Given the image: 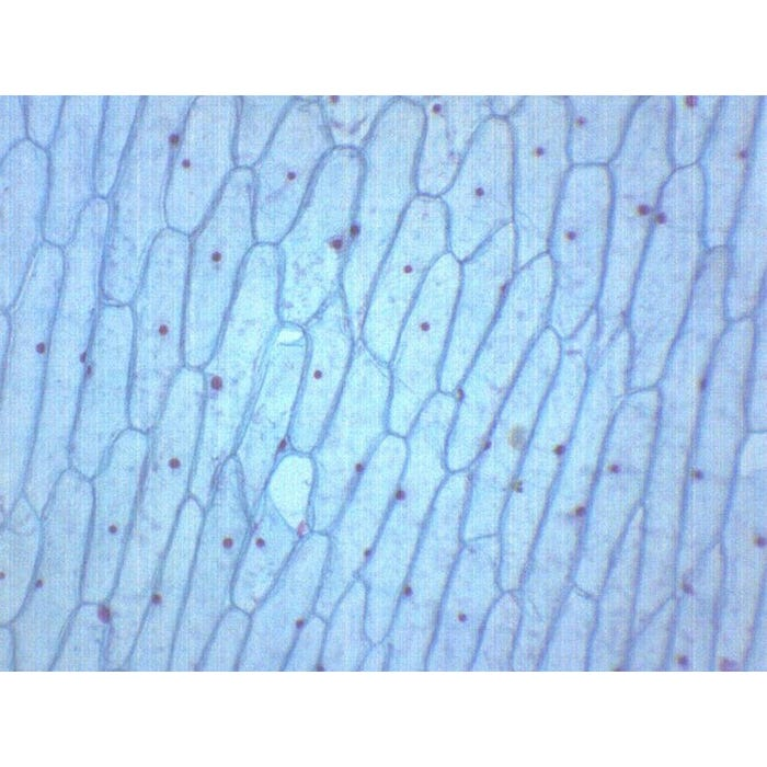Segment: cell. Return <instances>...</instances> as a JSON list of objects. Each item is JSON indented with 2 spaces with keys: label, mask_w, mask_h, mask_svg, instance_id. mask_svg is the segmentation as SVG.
Here are the masks:
<instances>
[{
  "label": "cell",
  "mask_w": 767,
  "mask_h": 767,
  "mask_svg": "<svg viewBox=\"0 0 767 767\" xmlns=\"http://www.w3.org/2000/svg\"><path fill=\"white\" fill-rule=\"evenodd\" d=\"M276 244L250 251L217 345L204 366V408L190 495L208 505L216 476L233 456L278 327Z\"/></svg>",
  "instance_id": "obj_1"
},
{
  "label": "cell",
  "mask_w": 767,
  "mask_h": 767,
  "mask_svg": "<svg viewBox=\"0 0 767 767\" xmlns=\"http://www.w3.org/2000/svg\"><path fill=\"white\" fill-rule=\"evenodd\" d=\"M707 250L698 164L679 168L663 187L626 314L629 391L655 387L691 300Z\"/></svg>",
  "instance_id": "obj_2"
},
{
  "label": "cell",
  "mask_w": 767,
  "mask_h": 767,
  "mask_svg": "<svg viewBox=\"0 0 767 767\" xmlns=\"http://www.w3.org/2000/svg\"><path fill=\"white\" fill-rule=\"evenodd\" d=\"M110 208L92 199L66 245L65 268L53 321L32 466L58 473L70 465L81 389L100 311Z\"/></svg>",
  "instance_id": "obj_3"
},
{
  "label": "cell",
  "mask_w": 767,
  "mask_h": 767,
  "mask_svg": "<svg viewBox=\"0 0 767 767\" xmlns=\"http://www.w3.org/2000/svg\"><path fill=\"white\" fill-rule=\"evenodd\" d=\"M630 121L608 170L611 183L609 238L589 358L597 356L625 325L636 274L660 197L674 172L668 110L643 102Z\"/></svg>",
  "instance_id": "obj_4"
},
{
  "label": "cell",
  "mask_w": 767,
  "mask_h": 767,
  "mask_svg": "<svg viewBox=\"0 0 767 767\" xmlns=\"http://www.w3.org/2000/svg\"><path fill=\"white\" fill-rule=\"evenodd\" d=\"M424 111L414 98H393L360 148L363 170L342 277L356 341L377 271L416 196L415 170Z\"/></svg>",
  "instance_id": "obj_5"
},
{
  "label": "cell",
  "mask_w": 767,
  "mask_h": 767,
  "mask_svg": "<svg viewBox=\"0 0 767 767\" xmlns=\"http://www.w3.org/2000/svg\"><path fill=\"white\" fill-rule=\"evenodd\" d=\"M204 390L203 371L183 367L151 430L134 523L117 577L116 593L121 596L140 599L147 595L190 497Z\"/></svg>",
  "instance_id": "obj_6"
},
{
  "label": "cell",
  "mask_w": 767,
  "mask_h": 767,
  "mask_svg": "<svg viewBox=\"0 0 767 767\" xmlns=\"http://www.w3.org/2000/svg\"><path fill=\"white\" fill-rule=\"evenodd\" d=\"M64 268L65 255L60 248L42 244L9 311L11 335L1 359V518L23 494L42 407L50 332Z\"/></svg>",
  "instance_id": "obj_7"
},
{
  "label": "cell",
  "mask_w": 767,
  "mask_h": 767,
  "mask_svg": "<svg viewBox=\"0 0 767 767\" xmlns=\"http://www.w3.org/2000/svg\"><path fill=\"white\" fill-rule=\"evenodd\" d=\"M553 271L546 253L515 272L459 385L446 444L450 472L469 470L535 342L548 327Z\"/></svg>",
  "instance_id": "obj_8"
},
{
  "label": "cell",
  "mask_w": 767,
  "mask_h": 767,
  "mask_svg": "<svg viewBox=\"0 0 767 767\" xmlns=\"http://www.w3.org/2000/svg\"><path fill=\"white\" fill-rule=\"evenodd\" d=\"M360 150L333 147L322 160L279 253V316L305 327L341 291L362 178Z\"/></svg>",
  "instance_id": "obj_9"
},
{
  "label": "cell",
  "mask_w": 767,
  "mask_h": 767,
  "mask_svg": "<svg viewBox=\"0 0 767 767\" xmlns=\"http://www.w3.org/2000/svg\"><path fill=\"white\" fill-rule=\"evenodd\" d=\"M188 236L165 229L154 241L134 297L130 426L156 425L170 387L183 368Z\"/></svg>",
  "instance_id": "obj_10"
},
{
  "label": "cell",
  "mask_w": 767,
  "mask_h": 767,
  "mask_svg": "<svg viewBox=\"0 0 767 767\" xmlns=\"http://www.w3.org/2000/svg\"><path fill=\"white\" fill-rule=\"evenodd\" d=\"M253 184L251 169L234 170L191 244L184 333L188 367L199 369L209 360L254 247Z\"/></svg>",
  "instance_id": "obj_11"
},
{
  "label": "cell",
  "mask_w": 767,
  "mask_h": 767,
  "mask_svg": "<svg viewBox=\"0 0 767 767\" xmlns=\"http://www.w3.org/2000/svg\"><path fill=\"white\" fill-rule=\"evenodd\" d=\"M611 183L604 165H573L554 210L547 254L553 271L548 327L563 341L595 311L609 238Z\"/></svg>",
  "instance_id": "obj_12"
},
{
  "label": "cell",
  "mask_w": 767,
  "mask_h": 767,
  "mask_svg": "<svg viewBox=\"0 0 767 767\" xmlns=\"http://www.w3.org/2000/svg\"><path fill=\"white\" fill-rule=\"evenodd\" d=\"M389 364L356 341L337 402L310 453L314 484L308 528L327 533L367 461L389 433Z\"/></svg>",
  "instance_id": "obj_13"
},
{
  "label": "cell",
  "mask_w": 767,
  "mask_h": 767,
  "mask_svg": "<svg viewBox=\"0 0 767 767\" xmlns=\"http://www.w3.org/2000/svg\"><path fill=\"white\" fill-rule=\"evenodd\" d=\"M513 141V227L516 271L547 252L570 167L568 105L561 98L522 99L507 121Z\"/></svg>",
  "instance_id": "obj_14"
},
{
  "label": "cell",
  "mask_w": 767,
  "mask_h": 767,
  "mask_svg": "<svg viewBox=\"0 0 767 767\" xmlns=\"http://www.w3.org/2000/svg\"><path fill=\"white\" fill-rule=\"evenodd\" d=\"M753 334L726 328L709 368L687 471L684 504L728 503L747 425Z\"/></svg>",
  "instance_id": "obj_15"
},
{
  "label": "cell",
  "mask_w": 767,
  "mask_h": 767,
  "mask_svg": "<svg viewBox=\"0 0 767 767\" xmlns=\"http://www.w3.org/2000/svg\"><path fill=\"white\" fill-rule=\"evenodd\" d=\"M461 262L450 252L431 267L397 339L389 363L390 433L407 437L420 412L439 391L460 283Z\"/></svg>",
  "instance_id": "obj_16"
},
{
  "label": "cell",
  "mask_w": 767,
  "mask_h": 767,
  "mask_svg": "<svg viewBox=\"0 0 767 767\" xmlns=\"http://www.w3.org/2000/svg\"><path fill=\"white\" fill-rule=\"evenodd\" d=\"M134 314L128 305L104 302L89 352L70 466L92 479L116 439L129 428Z\"/></svg>",
  "instance_id": "obj_17"
},
{
  "label": "cell",
  "mask_w": 767,
  "mask_h": 767,
  "mask_svg": "<svg viewBox=\"0 0 767 767\" xmlns=\"http://www.w3.org/2000/svg\"><path fill=\"white\" fill-rule=\"evenodd\" d=\"M448 252L447 215L440 197L416 195L377 271L359 341L389 364L401 325L435 262Z\"/></svg>",
  "instance_id": "obj_18"
},
{
  "label": "cell",
  "mask_w": 767,
  "mask_h": 767,
  "mask_svg": "<svg viewBox=\"0 0 767 767\" xmlns=\"http://www.w3.org/2000/svg\"><path fill=\"white\" fill-rule=\"evenodd\" d=\"M333 147L317 98H295L254 165L253 221L257 243L277 244L284 238Z\"/></svg>",
  "instance_id": "obj_19"
},
{
  "label": "cell",
  "mask_w": 767,
  "mask_h": 767,
  "mask_svg": "<svg viewBox=\"0 0 767 767\" xmlns=\"http://www.w3.org/2000/svg\"><path fill=\"white\" fill-rule=\"evenodd\" d=\"M238 106L233 96H203L192 102L165 195L171 229L186 236L196 232L233 172Z\"/></svg>",
  "instance_id": "obj_20"
},
{
  "label": "cell",
  "mask_w": 767,
  "mask_h": 767,
  "mask_svg": "<svg viewBox=\"0 0 767 767\" xmlns=\"http://www.w3.org/2000/svg\"><path fill=\"white\" fill-rule=\"evenodd\" d=\"M448 252L459 262L513 220V141L506 119L491 115L477 129L458 171L439 196Z\"/></svg>",
  "instance_id": "obj_21"
},
{
  "label": "cell",
  "mask_w": 767,
  "mask_h": 767,
  "mask_svg": "<svg viewBox=\"0 0 767 767\" xmlns=\"http://www.w3.org/2000/svg\"><path fill=\"white\" fill-rule=\"evenodd\" d=\"M562 340L547 327L527 355L476 461L467 503L504 507L512 482L557 373Z\"/></svg>",
  "instance_id": "obj_22"
},
{
  "label": "cell",
  "mask_w": 767,
  "mask_h": 767,
  "mask_svg": "<svg viewBox=\"0 0 767 767\" xmlns=\"http://www.w3.org/2000/svg\"><path fill=\"white\" fill-rule=\"evenodd\" d=\"M306 352L305 328L282 322L233 453L250 516L256 510L274 463L287 444Z\"/></svg>",
  "instance_id": "obj_23"
},
{
  "label": "cell",
  "mask_w": 767,
  "mask_h": 767,
  "mask_svg": "<svg viewBox=\"0 0 767 767\" xmlns=\"http://www.w3.org/2000/svg\"><path fill=\"white\" fill-rule=\"evenodd\" d=\"M149 445L145 432L128 428L113 444L93 477V505L82 582L83 593L90 599L105 597L118 577Z\"/></svg>",
  "instance_id": "obj_24"
},
{
  "label": "cell",
  "mask_w": 767,
  "mask_h": 767,
  "mask_svg": "<svg viewBox=\"0 0 767 767\" xmlns=\"http://www.w3.org/2000/svg\"><path fill=\"white\" fill-rule=\"evenodd\" d=\"M405 437L388 433L367 461L328 529V556L316 602L321 615L344 589L386 518L407 458ZM327 531V533H328Z\"/></svg>",
  "instance_id": "obj_25"
},
{
  "label": "cell",
  "mask_w": 767,
  "mask_h": 767,
  "mask_svg": "<svg viewBox=\"0 0 767 767\" xmlns=\"http://www.w3.org/2000/svg\"><path fill=\"white\" fill-rule=\"evenodd\" d=\"M516 272L513 224L491 236L461 262L460 283L439 391L455 394L493 323Z\"/></svg>",
  "instance_id": "obj_26"
},
{
  "label": "cell",
  "mask_w": 767,
  "mask_h": 767,
  "mask_svg": "<svg viewBox=\"0 0 767 767\" xmlns=\"http://www.w3.org/2000/svg\"><path fill=\"white\" fill-rule=\"evenodd\" d=\"M304 328L307 352L287 445L310 454L340 397L356 339L341 291Z\"/></svg>",
  "instance_id": "obj_27"
},
{
  "label": "cell",
  "mask_w": 767,
  "mask_h": 767,
  "mask_svg": "<svg viewBox=\"0 0 767 767\" xmlns=\"http://www.w3.org/2000/svg\"><path fill=\"white\" fill-rule=\"evenodd\" d=\"M240 467L231 456L219 469L204 513L188 583L191 608H222L251 528Z\"/></svg>",
  "instance_id": "obj_28"
},
{
  "label": "cell",
  "mask_w": 767,
  "mask_h": 767,
  "mask_svg": "<svg viewBox=\"0 0 767 767\" xmlns=\"http://www.w3.org/2000/svg\"><path fill=\"white\" fill-rule=\"evenodd\" d=\"M758 103H720L699 169L703 183L706 250L725 247L752 159Z\"/></svg>",
  "instance_id": "obj_29"
},
{
  "label": "cell",
  "mask_w": 767,
  "mask_h": 767,
  "mask_svg": "<svg viewBox=\"0 0 767 767\" xmlns=\"http://www.w3.org/2000/svg\"><path fill=\"white\" fill-rule=\"evenodd\" d=\"M49 196L43 158L13 159L1 174L0 304L10 311L41 248Z\"/></svg>",
  "instance_id": "obj_30"
},
{
  "label": "cell",
  "mask_w": 767,
  "mask_h": 767,
  "mask_svg": "<svg viewBox=\"0 0 767 767\" xmlns=\"http://www.w3.org/2000/svg\"><path fill=\"white\" fill-rule=\"evenodd\" d=\"M755 138L754 157L725 244L724 307L729 322L752 317L767 287V180L759 129Z\"/></svg>",
  "instance_id": "obj_31"
},
{
  "label": "cell",
  "mask_w": 767,
  "mask_h": 767,
  "mask_svg": "<svg viewBox=\"0 0 767 767\" xmlns=\"http://www.w3.org/2000/svg\"><path fill=\"white\" fill-rule=\"evenodd\" d=\"M424 111L415 183L420 195L439 197L453 182L479 126L490 117L489 98H417Z\"/></svg>",
  "instance_id": "obj_32"
},
{
  "label": "cell",
  "mask_w": 767,
  "mask_h": 767,
  "mask_svg": "<svg viewBox=\"0 0 767 767\" xmlns=\"http://www.w3.org/2000/svg\"><path fill=\"white\" fill-rule=\"evenodd\" d=\"M251 519L232 587L241 608H252L264 599L301 538L263 495Z\"/></svg>",
  "instance_id": "obj_33"
},
{
  "label": "cell",
  "mask_w": 767,
  "mask_h": 767,
  "mask_svg": "<svg viewBox=\"0 0 767 767\" xmlns=\"http://www.w3.org/2000/svg\"><path fill=\"white\" fill-rule=\"evenodd\" d=\"M634 98L572 96L568 105V152L573 165H604L617 153Z\"/></svg>",
  "instance_id": "obj_34"
},
{
  "label": "cell",
  "mask_w": 767,
  "mask_h": 767,
  "mask_svg": "<svg viewBox=\"0 0 767 767\" xmlns=\"http://www.w3.org/2000/svg\"><path fill=\"white\" fill-rule=\"evenodd\" d=\"M38 516L22 494L1 519V589L5 602L21 600L34 575L42 543Z\"/></svg>",
  "instance_id": "obj_35"
},
{
  "label": "cell",
  "mask_w": 767,
  "mask_h": 767,
  "mask_svg": "<svg viewBox=\"0 0 767 767\" xmlns=\"http://www.w3.org/2000/svg\"><path fill=\"white\" fill-rule=\"evenodd\" d=\"M313 484L314 467L311 455L289 448L275 461L262 495L300 533L308 527Z\"/></svg>",
  "instance_id": "obj_36"
},
{
  "label": "cell",
  "mask_w": 767,
  "mask_h": 767,
  "mask_svg": "<svg viewBox=\"0 0 767 767\" xmlns=\"http://www.w3.org/2000/svg\"><path fill=\"white\" fill-rule=\"evenodd\" d=\"M671 103L668 144L674 168L696 164L711 133L718 98L679 96Z\"/></svg>",
  "instance_id": "obj_37"
},
{
  "label": "cell",
  "mask_w": 767,
  "mask_h": 767,
  "mask_svg": "<svg viewBox=\"0 0 767 767\" xmlns=\"http://www.w3.org/2000/svg\"><path fill=\"white\" fill-rule=\"evenodd\" d=\"M294 96H245L240 103L234 138L239 168L255 165L266 150Z\"/></svg>",
  "instance_id": "obj_38"
},
{
  "label": "cell",
  "mask_w": 767,
  "mask_h": 767,
  "mask_svg": "<svg viewBox=\"0 0 767 767\" xmlns=\"http://www.w3.org/2000/svg\"><path fill=\"white\" fill-rule=\"evenodd\" d=\"M392 96H319L334 147L360 150Z\"/></svg>",
  "instance_id": "obj_39"
},
{
  "label": "cell",
  "mask_w": 767,
  "mask_h": 767,
  "mask_svg": "<svg viewBox=\"0 0 767 767\" xmlns=\"http://www.w3.org/2000/svg\"><path fill=\"white\" fill-rule=\"evenodd\" d=\"M754 337L747 381V425L749 432L767 428V287L752 314Z\"/></svg>",
  "instance_id": "obj_40"
},
{
  "label": "cell",
  "mask_w": 767,
  "mask_h": 767,
  "mask_svg": "<svg viewBox=\"0 0 767 767\" xmlns=\"http://www.w3.org/2000/svg\"><path fill=\"white\" fill-rule=\"evenodd\" d=\"M522 98L514 96H495L489 98V104L491 114L493 116L503 117L511 114L513 110L518 105Z\"/></svg>",
  "instance_id": "obj_41"
},
{
  "label": "cell",
  "mask_w": 767,
  "mask_h": 767,
  "mask_svg": "<svg viewBox=\"0 0 767 767\" xmlns=\"http://www.w3.org/2000/svg\"><path fill=\"white\" fill-rule=\"evenodd\" d=\"M678 662H679V664L684 665L686 663V660L683 656H679Z\"/></svg>",
  "instance_id": "obj_42"
}]
</instances>
